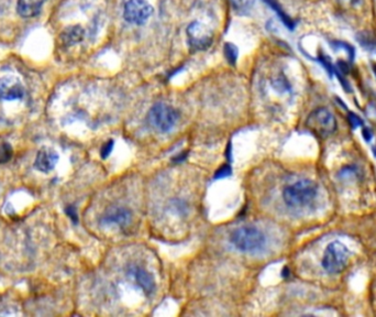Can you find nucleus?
Listing matches in <instances>:
<instances>
[{
  "mask_svg": "<svg viewBox=\"0 0 376 317\" xmlns=\"http://www.w3.org/2000/svg\"><path fill=\"white\" fill-rule=\"evenodd\" d=\"M231 174V169H230L229 165H222L220 169L216 172L215 174V179H222V178H227Z\"/></svg>",
  "mask_w": 376,
  "mask_h": 317,
  "instance_id": "obj_22",
  "label": "nucleus"
},
{
  "mask_svg": "<svg viewBox=\"0 0 376 317\" xmlns=\"http://www.w3.org/2000/svg\"><path fill=\"white\" fill-rule=\"evenodd\" d=\"M59 162V155L58 152L53 149L43 147L41 150L37 152L33 166L35 170L42 173H49L52 170H54L55 165Z\"/></svg>",
  "mask_w": 376,
  "mask_h": 317,
  "instance_id": "obj_9",
  "label": "nucleus"
},
{
  "mask_svg": "<svg viewBox=\"0 0 376 317\" xmlns=\"http://www.w3.org/2000/svg\"><path fill=\"white\" fill-rule=\"evenodd\" d=\"M358 41L360 43L370 51H376V41L369 33L359 34Z\"/></svg>",
  "mask_w": 376,
  "mask_h": 317,
  "instance_id": "obj_18",
  "label": "nucleus"
},
{
  "mask_svg": "<svg viewBox=\"0 0 376 317\" xmlns=\"http://www.w3.org/2000/svg\"><path fill=\"white\" fill-rule=\"evenodd\" d=\"M128 272L129 276L133 279L135 284H137L145 294H152L153 291L155 290V283L154 279L147 270L139 267V265H133V267L129 268Z\"/></svg>",
  "mask_w": 376,
  "mask_h": 317,
  "instance_id": "obj_11",
  "label": "nucleus"
},
{
  "mask_svg": "<svg viewBox=\"0 0 376 317\" xmlns=\"http://www.w3.org/2000/svg\"><path fill=\"white\" fill-rule=\"evenodd\" d=\"M187 43L192 51H205L214 42V33L209 27L199 21H194L186 30Z\"/></svg>",
  "mask_w": 376,
  "mask_h": 317,
  "instance_id": "obj_6",
  "label": "nucleus"
},
{
  "mask_svg": "<svg viewBox=\"0 0 376 317\" xmlns=\"http://www.w3.org/2000/svg\"><path fill=\"white\" fill-rule=\"evenodd\" d=\"M223 54L225 60L228 61L230 65H236L238 57H239V50L236 45L231 42H227L223 45Z\"/></svg>",
  "mask_w": 376,
  "mask_h": 317,
  "instance_id": "obj_15",
  "label": "nucleus"
},
{
  "mask_svg": "<svg viewBox=\"0 0 376 317\" xmlns=\"http://www.w3.org/2000/svg\"><path fill=\"white\" fill-rule=\"evenodd\" d=\"M318 188L309 180H300L283 190V199L290 207H305L316 198Z\"/></svg>",
  "mask_w": 376,
  "mask_h": 317,
  "instance_id": "obj_2",
  "label": "nucleus"
},
{
  "mask_svg": "<svg viewBox=\"0 0 376 317\" xmlns=\"http://www.w3.org/2000/svg\"><path fill=\"white\" fill-rule=\"evenodd\" d=\"M317 60L319 61V62H320V63L322 64V66L326 68V71L328 72L329 75L332 76L333 74H335L336 68H335V66H333V65H332L331 61H330V59H329V57H327V55H325V54H322V53H321L320 55H319Z\"/></svg>",
  "mask_w": 376,
  "mask_h": 317,
  "instance_id": "obj_19",
  "label": "nucleus"
},
{
  "mask_svg": "<svg viewBox=\"0 0 376 317\" xmlns=\"http://www.w3.org/2000/svg\"><path fill=\"white\" fill-rule=\"evenodd\" d=\"M25 93V86L17 76L8 75L0 78V100L22 99Z\"/></svg>",
  "mask_w": 376,
  "mask_h": 317,
  "instance_id": "obj_8",
  "label": "nucleus"
},
{
  "mask_svg": "<svg viewBox=\"0 0 376 317\" xmlns=\"http://www.w3.org/2000/svg\"><path fill=\"white\" fill-rule=\"evenodd\" d=\"M347 118H349V121H350V125L352 128H356L359 127V126H362L363 125V120H362L358 115H355L354 113H350L349 115H347Z\"/></svg>",
  "mask_w": 376,
  "mask_h": 317,
  "instance_id": "obj_23",
  "label": "nucleus"
},
{
  "mask_svg": "<svg viewBox=\"0 0 376 317\" xmlns=\"http://www.w3.org/2000/svg\"><path fill=\"white\" fill-rule=\"evenodd\" d=\"M65 213H66V215L72 219L73 222H77L78 221V216H77V213H76V209L74 208V206H67L66 208H65Z\"/></svg>",
  "mask_w": 376,
  "mask_h": 317,
  "instance_id": "obj_24",
  "label": "nucleus"
},
{
  "mask_svg": "<svg viewBox=\"0 0 376 317\" xmlns=\"http://www.w3.org/2000/svg\"><path fill=\"white\" fill-rule=\"evenodd\" d=\"M131 218H132V214H131L129 209L112 206L103 214L100 222L101 225H116L119 227H125L131 222Z\"/></svg>",
  "mask_w": 376,
  "mask_h": 317,
  "instance_id": "obj_10",
  "label": "nucleus"
},
{
  "mask_svg": "<svg viewBox=\"0 0 376 317\" xmlns=\"http://www.w3.org/2000/svg\"><path fill=\"white\" fill-rule=\"evenodd\" d=\"M45 0H17V12L22 18H33L41 11Z\"/></svg>",
  "mask_w": 376,
  "mask_h": 317,
  "instance_id": "obj_12",
  "label": "nucleus"
},
{
  "mask_svg": "<svg viewBox=\"0 0 376 317\" xmlns=\"http://www.w3.org/2000/svg\"><path fill=\"white\" fill-rule=\"evenodd\" d=\"M13 156V150L10 144L7 142H3L0 144V163H7L11 160Z\"/></svg>",
  "mask_w": 376,
  "mask_h": 317,
  "instance_id": "obj_16",
  "label": "nucleus"
},
{
  "mask_svg": "<svg viewBox=\"0 0 376 317\" xmlns=\"http://www.w3.org/2000/svg\"><path fill=\"white\" fill-rule=\"evenodd\" d=\"M153 13V7L147 0H129L125 4L124 18L131 25L142 26Z\"/></svg>",
  "mask_w": 376,
  "mask_h": 317,
  "instance_id": "obj_7",
  "label": "nucleus"
},
{
  "mask_svg": "<svg viewBox=\"0 0 376 317\" xmlns=\"http://www.w3.org/2000/svg\"><path fill=\"white\" fill-rule=\"evenodd\" d=\"M373 71H374V74L376 75V64L373 65Z\"/></svg>",
  "mask_w": 376,
  "mask_h": 317,
  "instance_id": "obj_29",
  "label": "nucleus"
},
{
  "mask_svg": "<svg viewBox=\"0 0 376 317\" xmlns=\"http://www.w3.org/2000/svg\"><path fill=\"white\" fill-rule=\"evenodd\" d=\"M306 126L316 133L318 137L327 138L336 131L337 123L333 115L326 108H318L312 114L306 121Z\"/></svg>",
  "mask_w": 376,
  "mask_h": 317,
  "instance_id": "obj_5",
  "label": "nucleus"
},
{
  "mask_svg": "<svg viewBox=\"0 0 376 317\" xmlns=\"http://www.w3.org/2000/svg\"><path fill=\"white\" fill-rule=\"evenodd\" d=\"M273 86L275 87V90L282 91V92H285V91L289 90V84L287 81H286V78L283 75L277 76L276 79H274Z\"/></svg>",
  "mask_w": 376,
  "mask_h": 317,
  "instance_id": "obj_20",
  "label": "nucleus"
},
{
  "mask_svg": "<svg viewBox=\"0 0 376 317\" xmlns=\"http://www.w3.org/2000/svg\"><path fill=\"white\" fill-rule=\"evenodd\" d=\"M337 66H338L337 71H340L342 74H346L347 72H349V65H347L345 61H338Z\"/></svg>",
  "mask_w": 376,
  "mask_h": 317,
  "instance_id": "obj_25",
  "label": "nucleus"
},
{
  "mask_svg": "<svg viewBox=\"0 0 376 317\" xmlns=\"http://www.w3.org/2000/svg\"><path fill=\"white\" fill-rule=\"evenodd\" d=\"M230 242L241 253H258L264 249L266 237L254 227H241L232 231Z\"/></svg>",
  "mask_w": 376,
  "mask_h": 317,
  "instance_id": "obj_1",
  "label": "nucleus"
},
{
  "mask_svg": "<svg viewBox=\"0 0 376 317\" xmlns=\"http://www.w3.org/2000/svg\"><path fill=\"white\" fill-rule=\"evenodd\" d=\"M264 2L266 4H269V6L277 13V16H279L281 21L284 23V26L287 28V29H289V30H294L295 29L296 22L293 19H291V18L287 15V13L284 11V9L282 8L281 4L277 2L276 0H264Z\"/></svg>",
  "mask_w": 376,
  "mask_h": 317,
  "instance_id": "obj_14",
  "label": "nucleus"
},
{
  "mask_svg": "<svg viewBox=\"0 0 376 317\" xmlns=\"http://www.w3.org/2000/svg\"><path fill=\"white\" fill-rule=\"evenodd\" d=\"M231 2L233 4V7L237 9V10H244L247 7V2L244 0H231Z\"/></svg>",
  "mask_w": 376,
  "mask_h": 317,
  "instance_id": "obj_26",
  "label": "nucleus"
},
{
  "mask_svg": "<svg viewBox=\"0 0 376 317\" xmlns=\"http://www.w3.org/2000/svg\"><path fill=\"white\" fill-rule=\"evenodd\" d=\"M178 120L177 111L170 105L157 102L148 114L149 124L161 132H168L175 127Z\"/></svg>",
  "mask_w": 376,
  "mask_h": 317,
  "instance_id": "obj_3",
  "label": "nucleus"
},
{
  "mask_svg": "<svg viewBox=\"0 0 376 317\" xmlns=\"http://www.w3.org/2000/svg\"><path fill=\"white\" fill-rule=\"evenodd\" d=\"M85 38V30L81 26H70L61 33V41L63 44L70 46L81 43Z\"/></svg>",
  "mask_w": 376,
  "mask_h": 317,
  "instance_id": "obj_13",
  "label": "nucleus"
},
{
  "mask_svg": "<svg viewBox=\"0 0 376 317\" xmlns=\"http://www.w3.org/2000/svg\"><path fill=\"white\" fill-rule=\"evenodd\" d=\"M112 149H114V141L112 140H109V141L106 142L103 144L101 150H100V156L102 158H107L110 156V153L112 152Z\"/></svg>",
  "mask_w": 376,
  "mask_h": 317,
  "instance_id": "obj_21",
  "label": "nucleus"
},
{
  "mask_svg": "<svg viewBox=\"0 0 376 317\" xmlns=\"http://www.w3.org/2000/svg\"><path fill=\"white\" fill-rule=\"evenodd\" d=\"M341 1L347 2V3H350V4H355V3H358L360 0H341Z\"/></svg>",
  "mask_w": 376,
  "mask_h": 317,
  "instance_id": "obj_28",
  "label": "nucleus"
},
{
  "mask_svg": "<svg viewBox=\"0 0 376 317\" xmlns=\"http://www.w3.org/2000/svg\"><path fill=\"white\" fill-rule=\"evenodd\" d=\"M350 258V251L339 241L331 242L327 247L322 259V267L328 273H340L345 269Z\"/></svg>",
  "mask_w": 376,
  "mask_h": 317,
  "instance_id": "obj_4",
  "label": "nucleus"
},
{
  "mask_svg": "<svg viewBox=\"0 0 376 317\" xmlns=\"http://www.w3.org/2000/svg\"><path fill=\"white\" fill-rule=\"evenodd\" d=\"M331 46H332L333 49H342V50L346 51L347 54H349L350 61H353L354 60L355 50H354V48L351 44L346 43V42H343V41H333L332 43H331Z\"/></svg>",
  "mask_w": 376,
  "mask_h": 317,
  "instance_id": "obj_17",
  "label": "nucleus"
},
{
  "mask_svg": "<svg viewBox=\"0 0 376 317\" xmlns=\"http://www.w3.org/2000/svg\"><path fill=\"white\" fill-rule=\"evenodd\" d=\"M362 136L365 139V141H371V139L373 137V133L369 128H364L362 130Z\"/></svg>",
  "mask_w": 376,
  "mask_h": 317,
  "instance_id": "obj_27",
  "label": "nucleus"
}]
</instances>
